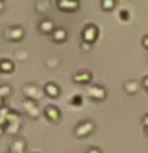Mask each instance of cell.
<instances>
[{
  "mask_svg": "<svg viewBox=\"0 0 148 153\" xmlns=\"http://www.w3.org/2000/svg\"><path fill=\"white\" fill-rule=\"evenodd\" d=\"M22 93L26 96V99H30V100H40L43 97V94H45V89H41L38 85L35 83H27L22 86Z\"/></svg>",
  "mask_w": 148,
  "mask_h": 153,
  "instance_id": "obj_1",
  "label": "cell"
},
{
  "mask_svg": "<svg viewBox=\"0 0 148 153\" xmlns=\"http://www.w3.org/2000/svg\"><path fill=\"white\" fill-rule=\"evenodd\" d=\"M3 37L10 42H19L24 37V29L21 26H11L3 32Z\"/></svg>",
  "mask_w": 148,
  "mask_h": 153,
  "instance_id": "obj_2",
  "label": "cell"
},
{
  "mask_svg": "<svg viewBox=\"0 0 148 153\" xmlns=\"http://www.w3.org/2000/svg\"><path fill=\"white\" fill-rule=\"evenodd\" d=\"M22 108H24V112H26L27 115H30L32 118H38V117H40V113H41L38 104L35 102V100H30V99H24Z\"/></svg>",
  "mask_w": 148,
  "mask_h": 153,
  "instance_id": "obj_3",
  "label": "cell"
},
{
  "mask_svg": "<svg viewBox=\"0 0 148 153\" xmlns=\"http://www.w3.org/2000/svg\"><path fill=\"white\" fill-rule=\"evenodd\" d=\"M94 131V123L89 121V120H86V121L80 123L78 126L75 128V134L78 137H84V136H89L91 132Z\"/></svg>",
  "mask_w": 148,
  "mask_h": 153,
  "instance_id": "obj_4",
  "label": "cell"
},
{
  "mask_svg": "<svg viewBox=\"0 0 148 153\" xmlns=\"http://www.w3.org/2000/svg\"><path fill=\"white\" fill-rule=\"evenodd\" d=\"M88 96L91 99H95V100H102L105 96H107V91H105L104 86L100 85H94V86H89L88 88Z\"/></svg>",
  "mask_w": 148,
  "mask_h": 153,
  "instance_id": "obj_5",
  "label": "cell"
},
{
  "mask_svg": "<svg viewBox=\"0 0 148 153\" xmlns=\"http://www.w3.org/2000/svg\"><path fill=\"white\" fill-rule=\"evenodd\" d=\"M99 35V29L94 26V24H88V26L84 27V30H83V40L84 42H89V43H92L95 38H97Z\"/></svg>",
  "mask_w": 148,
  "mask_h": 153,
  "instance_id": "obj_6",
  "label": "cell"
},
{
  "mask_svg": "<svg viewBox=\"0 0 148 153\" xmlns=\"http://www.w3.org/2000/svg\"><path fill=\"white\" fill-rule=\"evenodd\" d=\"M43 112H45V115H46L48 120H51V121H59V118H61V110L57 108L56 105H46Z\"/></svg>",
  "mask_w": 148,
  "mask_h": 153,
  "instance_id": "obj_7",
  "label": "cell"
},
{
  "mask_svg": "<svg viewBox=\"0 0 148 153\" xmlns=\"http://www.w3.org/2000/svg\"><path fill=\"white\" fill-rule=\"evenodd\" d=\"M92 78V74L89 70H81V72H76L73 75V81L75 83H88Z\"/></svg>",
  "mask_w": 148,
  "mask_h": 153,
  "instance_id": "obj_8",
  "label": "cell"
},
{
  "mask_svg": "<svg viewBox=\"0 0 148 153\" xmlns=\"http://www.w3.org/2000/svg\"><path fill=\"white\" fill-rule=\"evenodd\" d=\"M38 29L43 32V33H50V32H54V22L51 21V19H48V18H43L41 21H40V26H38Z\"/></svg>",
  "mask_w": 148,
  "mask_h": 153,
  "instance_id": "obj_9",
  "label": "cell"
},
{
  "mask_svg": "<svg viewBox=\"0 0 148 153\" xmlns=\"http://www.w3.org/2000/svg\"><path fill=\"white\" fill-rule=\"evenodd\" d=\"M10 150H11V153H24V150H26V140L24 139L13 140L11 145H10Z\"/></svg>",
  "mask_w": 148,
  "mask_h": 153,
  "instance_id": "obj_10",
  "label": "cell"
},
{
  "mask_svg": "<svg viewBox=\"0 0 148 153\" xmlns=\"http://www.w3.org/2000/svg\"><path fill=\"white\" fill-rule=\"evenodd\" d=\"M43 89H45V94H48L50 97H56V96L59 94V86H57L56 83H53V81L46 83L45 86H43Z\"/></svg>",
  "mask_w": 148,
  "mask_h": 153,
  "instance_id": "obj_11",
  "label": "cell"
},
{
  "mask_svg": "<svg viewBox=\"0 0 148 153\" xmlns=\"http://www.w3.org/2000/svg\"><path fill=\"white\" fill-rule=\"evenodd\" d=\"M57 7L61 10H67V11H72V10H76L78 8V2H75V0H62V2L57 3Z\"/></svg>",
  "mask_w": 148,
  "mask_h": 153,
  "instance_id": "obj_12",
  "label": "cell"
},
{
  "mask_svg": "<svg viewBox=\"0 0 148 153\" xmlns=\"http://www.w3.org/2000/svg\"><path fill=\"white\" fill-rule=\"evenodd\" d=\"M53 38L56 42H65L67 40V30L64 27H56L54 32H53Z\"/></svg>",
  "mask_w": 148,
  "mask_h": 153,
  "instance_id": "obj_13",
  "label": "cell"
},
{
  "mask_svg": "<svg viewBox=\"0 0 148 153\" xmlns=\"http://www.w3.org/2000/svg\"><path fill=\"white\" fill-rule=\"evenodd\" d=\"M124 89H126L127 94H135L138 89V81L137 80H127L124 83Z\"/></svg>",
  "mask_w": 148,
  "mask_h": 153,
  "instance_id": "obj_14",
  "label": "cell"
},
{
  "mask_svg": "<svg viewBox=\"0 0 148 153\" xmlns=\"http://www.w3.org/2000/svg\"><path fill=\"white\" fill-rule=\"evenodd\" d=\"M14 64L10 59H2L0 61V72H13Z\"/></svg>",
  "mask_w": 148,
  "mask_h": 153,
  "instance_id": "obj_15",
  "label": "cell"
},
{
  "mask_svg": "<svg viewBox=\"0 0 148 153\" xmlns=\"http://www.w3.org/2000/svg\"><path fill=\"white\" fill-rule=\"evenodd\" d=\"M48 8H50V2L48 0H38V2H35V10L38 13H45Z\"/></svg>",
  "mask_w": 148,
  "mask_h": 153,
  "instance_id": "obj_16",
  "label": "cell"
},
{
  "mask_svg": "<svg viewBox=\"0 0 148 153\" xmlns=\"http://www.w3.org/2000/svg\"><path fill=\"white\" fill-rule=\"evenodd\" d=\"M19 126H21V121H16V123H8L5 126V131L8 134H16L19 131Z\"/></svg>",
  "mask_w": 148,
  "mask_h": 153,
  "instance_id": "obj_17",
  "label": "cell"
},
{
  "mask_svg": "<svg viewBox=\"0 0 148 153\" xmlns=\"http://www.w3.org/2000/svg\"><path fill=\"white\" fill-rule=\"evenodd\" d=\"M11 94V86L10 85H0V96L2 97H8Z\"/></svg>",
  "mask_w": 148,
  "mask_h": 153,
  "instance_id": "obj_18",
  "label": "cell"
},
{
  "mask_svg": "<svg viewBox=\"0 0 148 153\" xmlns=\"http://www.w3.org/2000/svg\"><path fill=\"white\" fill-rule=\"evenodd\" d=\"M16 121H21V118H19V113H16V112H10V115H8V118H7V124L8 123H16Z\"/></svg>",
  "mask_w": 148,
  "mask_h": 153,
  "instance_id": "obj_19",
  "label": "cell"
},
{
  "mask_svg": "<svg viewBox=\"0 0 148 153\" xmlns=\"http://www.w3.org/2000/svg\"><path fill=\"white\" fill-rule=\"evenodd\" d=\"M70 104H73V105H81V104H83V96H81V94L72 96V97H70Z\"/></svg>",
  "mask_w": 148,
  "mask_h": 153,
  "instance_id": "obj_20",
  "label": "cell"
},
{
  "mask_svg": "<svg viewBox=\"0 0 148 153\" xmlns=\"http://www.w3.org/2000/svg\"><path fill=\"white\" fill-rule=\"evenodd\" d=\"M57 64H59V59H57V57H48L46 59L48 67H57Z\"/></svg>",
  "mask_w": 148,
  "mask_h": 153,
  "instance_id": "obj_21",
  "label": "cell"
},
{
  "mask_svg": "<svg viewBox=\"0 0 148 153\" xmlns=\"http://www.w3.org/2000/svg\"><path fill=\"white\" fill-rule=\"evenodd\" d=\"M113 7H115L113 0H104V2H102V8L104 10H112Z\"/></svg>",
  "mask_w": 148,
  "mask_h": 153,
  "instance_id": "obj_22",
  "label": "cell"
},
{
  "mask_svg": "<svg viewBox=\"0 0 148 153\" xmlns=\"http://www.w3.org/2000/svg\"><path fill=\"white\" fill-rule=\"evenodd\" d=\"M91 45H92V43H89V42H84V40L81 42V48H83L84 51H89L91 50Z\"/></svg>",
  "mask_w": 148,
  "mask_h": 153,
  "instance_id": "obj_23",
  "label": "cell"
},
{
  "mask_svg": "<svg viewBox=\"0 0 148 153\" xmlns=\"http://www.w3.org/2000/svg\"><path fill=\"white\" fill-rule=\"evenodd\" d=\"M16 57L22 61V59H26V57H27V53L24 51V50H22V51H18V53H16Z\"/></svg>",
  "mask_w": 148,
  "mask_h": 153,
  "instance_id": "obj_24",
  "label": "cell"
},
{
  "mask_svg": "<svg viewBox=\"0 0 148 153\" xmlns=\"http://www.w3.org/2000/svg\"><path fill=\"white\" fill-rule=\"evenodd\" d=\"M119 16H121L123 19H129V11H126V10H123V11L119 13Z\"/></svg>",
  "mask_w": 148,
  "mask_h": 153,
  "instance_id": "obj_25",
  "label": "cell"
},
{
  "mask_svg": "<svg viewBox=\"0 0 148 153\" xmlns=\"http://www.w3.org/2000/svg\"><path fill=\"white\" fill-rule=\"evenodd\" d=\"M88 153H102V152H100V148L92 147V148H89V150H88Z\"/></svg>",
  "mask_w": 148,
  "mask_h": 153,
  "instance_id": "obj_26",
  "label": "cell"
},
{
  "mask_svg": "<svg viewBox=\"0 0 148 153\" xmlns=\"http://www.w3.org/2000/svg\"><path fill=\"white\" fill-rule=\"evenodd\" d=\"M142 85H143V86H145V88L148 89V75L145 76V78H143V81H142Z\"/></svg>",
  "mask_w": 148,
  "mask_h": 153,
  "instance_id": "obj_27",
  "label": "cell"
},
{
  "mask_svg": "<svg viewBox=\"0 0 148 153\" xmlns=\"http://www.w3.org/2000/svg\"><path fill=\"white\" fill-rule=\"evenodd\" d=\"M143 46H145V48H148V35H145V37H143Z\"/></svg>",
  "mask_w": 148,
  "mask_h": 153,
  "instance_id": "obj_28",
  "label": "cell"
},
{
  "mask_svg": "<svg viewBox=\"0 0 148 153\" xmlns=\"http://www.w3.org/2000/svg\"><path fill=\"white\" fill-rule=\"evenodd\" d=\"M143 124L148 128V115H145V117H143Z\"/></svg>",
  "mask_w": 148,
  "mask_h": 153,
  "instance_id": "obj_29",
  "label": "cell"
},
{
  "mask_svg": "<svg viewBox=\"0 0 148 153\" xmlns=\"http://www.w3.org/2000/svg\"><path fill=\"white\" fill-rule=\"evenodd\" d=\"M0 107H3V97L0 96Z\"/></svg>",
  "mask_w": 148,
  "mask_h": 153,
  "instance_id": "obj_30",
  "label": "cell"
},
{
  "mask_svg": "<svg viewBox=\"0 0 148 153\" xmlns=\"http://www.w3.org/2000/svg\"><path fill=\"white\" fill-rule=\"evenodd\" d=\"M3 131H5V128H3V126H0V136H2V132H3Z\"/></svg>",
  "mask_w": 148,
  "mask_h": 153,
  "instance_id": "obj_31",
  "label": "cell"
},
{
  "mask_svg": "<svg viewBox=\"0 0 148 153\" xmlns=\"http://www.w3.org/2000/svg\"><path fill=\"white\" fill-rule=\"evenodd\" d=\"M3 7H5V3H3V2H0V10H2Z\"/></svg>",
  "mask_w": 148,
  "mask_h": 153,
  "instance_id": "obj_32",
  "label": "cell"
},
{
  "mask_svg": "<svg viewBox=\"0 0 148 153\" xmlns=\"http://www.w3.org/2000/svg\"><path fill=\"white\" fill-rule=\"evenodd\" d=\"M147 134H148V128H147Z\"/></svg>",
  "mask_w": 148,
  "mask_h": 153,
  "instance_id": "obj_33",
  "label": "cell"
}]
</instances>
